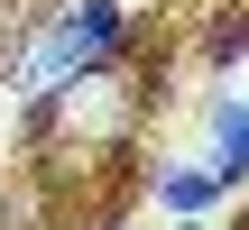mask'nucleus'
Masks as SVG:
<instances>
[{
    "mask_svg": "<svg viewBox=\"0 0 249 230\" xmlns=\"http://www.w3.org/2000/svg\"><path fill=\"white\" fill-rule=\"evenodd\" d=\"M111 37H120V9H111V0H74V18H65V37L46 46V83H65V74H74L83 55H102Z\"/></svg>",
    "mask_w": 249,
    "mask_h": 230,
    "instance_id": "obj_1",
    "label": "nucleus"
},
{
    "mask_svg": "<svg viewBox=\"0 0 249 230\" xmlns=\"http://www.w3.org/2000/svg\"><path fill=\"white\" fill-rule=\"evenodd\" d=\"M222 184H240L249 175V111H222V166H213Z\"/></svg>",
    "mask_w": 249,
    "mask_h": 230,
    "instance_id": "obj_2",
    "label": "nucleus"
}]
</instances>
